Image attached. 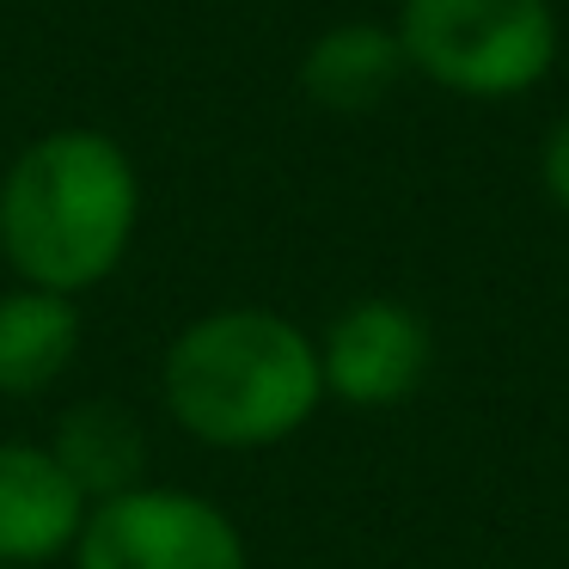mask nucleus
<instances>
[{"instance_id": "obj_1", "label": "nucleus", "mask_w": 569, "mask_h": 569, "mask_svg": "<svg viewBox=\"0 0 569 569\" xmlns=\"http://www.w3.org/2000/svg\"><path fill=\"white\" fill-rule=\"evenodd\" d=\"M141 227V172L104 129L68 123L26 141L0 178V258L26 288L87 295L111 282Z\"/></svg>"}, {"instance_id": "obj_2", "label": "nucleus", "mask_w": 569, "mask_h": 569, "mask_svg": "<svg viewBox=\"0 0 569 569\" xmlns=\"http://www.w3.org/2000/svg\"><path fill=\"white\" fill-rule=\"evenodd\" d=\"M160 398L202 447H282L325 405L319 337L276 307H214L166 343Z\"/></svg>"}, {"instance_id": "obj_3", "label": "nucleus", "mask_w": 569, "mask_h": 569, "mask_svg": "<svg viewBox=\"0 0 569 569\" xmlns=\"http://www.w3.org/2000/svg\"><path fill=\"white\" fill-rule=\"evenodd\" d=\"M392 31L410 74L471 104L545 87L563 50L551 0H398Z\"/></svg>"}, {"instance_id": "obj_4", "label": "nucleus", "mask_w": 569, "mask_h": 569, "mask_svg": "<svg viewBox=\"0 0 569 569\" xmlns=\"http://www.w3.org/2000/svg\"><path fill=\"white\" fill-rule=\"evenodd\" d=\"M74 569H251V551L221 502L178 483H141L87 508Z\"/></svg>"}, {"instance_id": "obj_5", "label": "nucleus", "mask_w": 569, "mask_h": 569, "mask_svg": "<svg viewBox=\"0 0 569 569\" xmlns=\"http://www.w3.org/2000/svg\"><path fill=\"white\" fill-rule=\"evenodd\" d=\"M429 361H435L429 319L392 295L349 300L319 337L325 398H337L349 410H398L405 398L422 392Z\"/></svg>"}, {"instance_id": "obj_6", "label": "nucleus", "mask_w": 569, "mask_h": 569, "mask_svg": "<svg viewBox=\"0 0 569 569\" xmlns=\"http://www.w3.org/2000/svg\"><path fill=\"white\" fill-rule=\"evenodd\" d=\"M87 508L50 447L0 441V569H38L74 551Z\"/></svg>"}, {"instance_id": "obj_7", "label": "nucleus", "mask_w": 569, "mask_h": 569, "mask_svg": "<svg viewBox=\"0 0 569 569\" xmlns=\"http://www.w3.org/2000/svg\"><path fill=\"white\" fill-rule=\"evenodd\" d=\"M405 74L410 68H405V50H398L392 26L343 19V26H325L319 38L300 50V74L295 80L319 111L361 117V111H380Z\"/></svg>"}, {"instance_id": "obj_8", "label": "nucleus", "mask_w": 569, "mask_h": 569, "mask_svg": "<svg viewBox=\"0 0 569 569\" xmlns=\"http://www.w3.org/2000/svg\"><path fill=\"white\" fill-rule=\"evenodd\" d=\"M80 307L50 288H7L0 295V398H38L74 368Z\"/></svg>"}, {"instance_id": "obj_9", "label": "nucleus", "mask_w": 569, "mask_h": 569, "mask_svg": "<svg viewBox=\"0 0 569 569\" xmlns=\"http://www.w3.org/2000/svg\"><path fill=\"white\" fill-rule=\"evenodd\" d=\"M56 466L74 478V490L87 502H111L123 490H141V471H148V429L129 405H111V398H92V405H74L62 422H56L50 441Z\"/></svg>"}, {"instance_id": "obj_10", "label": "nucleus", "mask_w": 569, "mask_h": 569, "mask_svg": "<svg viewBox=\"0 0 569 569\" xmlns=\"http://www.w3.org/2000/svg\"><path fill=\"white\" fill-rule=\"evenodd\" d=\"M539 184H545V197H551V209L569 214V111L557 117L539 141Z\"/></svg>"}]
</instances>
